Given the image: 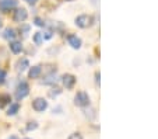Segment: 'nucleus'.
Instances as JSON below:
<instances>
[{
	"label": "nucleus",
	"mask_w": 158,
	"mask_h": 139,
	"mask_svg": "<svg viewBox=\"0 0 158 139\" xmlns=\"http://www.w3.org/2000/svg\"><path fill=\"white\" fill-rule=\"evenodd\" d=\"M35 25H38V27H44V25H45V23L42 21L41 18H38V17H36V18H35Z\"/></svg>",
	"instance_id": "22"
},
{
	"label": "nucleus",
	"mask_w": 158,
	"mask_h": 139,
	"mask_svg": "<svg viewBox=\"0 0 158 139\" xmlns=\"http://www.w3.org/2000/svg\"><path fill=\"white\" fill-rule=\"evenodd\" d=\"M32 41L35 45H41L42 42H44V34L42 33H35L32 37Z\"/></svg>",
	"instance_id": "14"
},
{
	"label": "nucleus",
	"mask_w": 158,
	"mask_h": 139,
	"mask_svg": "<svg viewBox=\"0 0 158 139\" xmlns=\"http://www.w3.org/2000/svg\"><path fill=\"white\" fill-rule=\"evenodd\" d=\"M9 139H18V138H17V136H15V135H11Z\"/></svg>",
	"instance_id": "24"
},
{
	"label": "nucleus",
	"mask_w": 158,
	"mask_h": 139,
	"mask_svg": "<svg viewBox=\"0 0 158 139\" xmlns=\"http://www.w3.org/2000/svg\"><path fill=\"white\" fill-rule=\"evenodd\" d=\"M56 80L57 79H56V76L55 75H49L42 83H44V85H53V83H56Z\"/></svg>",
	"instance_id": "16"
},
{
	"label": "nucleus",
	"mask_w": 158,
	"mask_h": 139,
	"mask_svg": "<svg viewBox=\"0 0 158 139\" xmlns=\"http://www.w3.org/2000/svg\"><path fill=\"white\" fill-rule=\"evenodd\" d=\"M28 4H31V6H34V4H36L38 3V0H25Z\"/></svg>",
	"instance_id": "23"
},
{
	"label": "nucleus",
	"mask_w": 158,
	"mask_h": 139,
	"mask_svg": "<svg viewBox=\"0 0 158 139\" xmlns=\"http://www.w3.org/2000/svg\"><path fill=\"white\" fill-rule=\"evenodd\" d=\"M0 28H2V21H0Z\"/></svg>",
	"instance_id": "25"
},
{
	"label": "nucleus",
	"mask_w": 158,
	"mask_h": 139,
	"mask_svg": "<svg viewBox=\"0 0 158 139\" xmlns=\"http://www.w3.org/2000/svg\"><path fill=\"white\" fill-rule=\"evenodd\" d=\"M41 73H42V67L39 66V65H36V66H32L30 69L28 76H30V79H38L39 76H41Z\"/></svg>",
	"instance_id": "10"
},
{
	"label": "nucleus",
	"mask_w": 158,
	"mask_h": 139,
	"mask_svg": "<svg viewBox=\"0 0 158 139\" xmlns=\"http://www.w3.org/2000/svg\"><path fill=\"white\" fill-rule=\"evenodd\" d=\"M17 0H0V10L4 13L10 11V10L17 7Z\"/></svg>",
	"instance_id": "5"
},
{
	"label": "nucleus",
	"mask_w": 158,
	"mask_h": 139,
	"mask_svg": "<svg viewBox=\"0 0 158 139\" xmlns=\"http://www.w3.org/2000/svg\"><path fill=\"white\" fill-rule=\"evenodd\" d=\"M32 108L36 112H44L45 110L48 108V101L45 100V98H42V97H38V98H35L32 101Z\"/></svg>",
	"instance_id": "4"
},
{
	"label": "nucleus",
	"mask_w": 158,
	"mask_h": 139,
	"mask_svg": "<svg viewBox=\"0 0 158 139\" xmlns=\"http://www.w3.org/2000/svg\"><path fill=\"white\" fill-rule=\"evenodd\" d=\"M74 23H76V25H77V27L87 28V27H89V25H91L93 18H91V15H88V14H80L78 17H76Z\"/></svg>",
	"instance_id": "3"
},
{
	"label": "nucleus",
	"mask_w": 158,
	"mask_h": 139,
	"mask_svg": "<svg viewBox=\"0 0 158 139\" xmlns=\"http://www.w3.org/2000/svg\"><path fill=\"white\" fill-rule=\"evenodd\" d=\"M62 82L66 89H73L76 85V77L73 75H70V73H67V75H64L62 77Z\"/></svg>",
	"instance_id": "7"
},
{
	"label": "nucleus",
	"mask_w": 158,
	"mask_h": 139,
	"mask_svg": "<svg viewBox=\"0 0 158 139\" xmlns=\"http://www.w3.org/2000/svg\"><path fill=\"white\" fill-rule=\"evenodd\" d=\"M28 94H30V86L25 82H21L20 85L17 86V89H15V98H17V100H23Z\"/></svg>",
	"instance_id": "1"
},
{
	"label": "nucleus",
	"mask_w": 158,
	"mask_h": 139,
	"mask_svg": "<svg viewBox=\"0 0 158 139\" xmlns=\"http://www.w3.org/2000/svg\"><path fill=\"white\" fill-rule=\"evenodd\" d=\"M20 110V104L18 103H10V107L7 110V115H15Z\"/></svg>",
	"instance_id": "12"
},
{
	"label": "nucleus",
	"mask_w": 158,
	"mask_h": 139,
	"mask_svg": "<svg viewBox=\"0 0 158 139\" xmlns=\"http://www.w3.org/2000/svg\"><path fill=\"white\" fill-rule=\"evenodd\" d=\"M24 139H30V138H24Z\"/></svg>",
	"instance_id": "26"
},
{
	"label": "nucleus",
	"mask_w": 158,
	"mask_h": 139,
	"mask_svg": "<svg viewBox=\"0 0 158 139\" xmlns=\"http://www.w3.org/2000/svg\"><path fill=\"white\" fill-rule=\"evenodd\" d=\"M84 112H85V117H88L89 119H94V118H95V110L94 108H85Z\"/></svg>",
	"instance_id": "17"
},
{
	"label": "nucleus",
	"mask_w": 158,
	"mask_h": 139,
	"mask_svg": "<svg viewBox=\"0 0 158 139\" xmlns=\"http://www.w3.org/2000/svg\"><path fill=\"white\" fill-rule=\"evenodd\" d=\"M15 35H17V34H15V31L13 30V28H6L4 34H3V38L4 39H14Z\"/></svg>",
	"instance_id": "13"
},
{
	"label": "nucleus",
	"mask_w": 158,
	"mask_h": 139,
	"mask_svg": "<svg viewBox=\"0 0 158 139\" xmlns=\"http://www.w3.org/2000/svg\"><path fill=\"white\" fill-rule=\"evenodd\" d=\"M69 139H83V135L78 133V132H74V133H72V135L69 136Z\"/></svg>",
	"instance_id": "21"
},
{
	"label": "nucleus",
	"mask_w": 158,
	"mask_h": 139,
	"mask_svg": "<svg viewBox=\"0 0 158 139\" xmlns=\"http://www.w3.org/2000/svg\"><path fill=\"white\" fill-rule=\"evenodd\" d=\"M10 49H11L13 54H21L23 51V44L20 41H11L10 42Z\"/></svg>",
	"instance_id": "11"
},
{
	"label": "nucleus",
	"mask_w": 158,
	"mask_h": 139,
	"mask_svg": "<svg viewBox=\"0 0 158 139\" xmlns=\"http://www.w3.org/2000/svg\"><path fill=\"white\" fill-rule=\"evenodd\" d=\"M4 80H6V72L0 69V85H3Z\"/></svg>",
	"instance_id": "20"
},
{
	"label": "nucleus",
	"mask_w": 158,
	"mask_h": 139,
	"mask_svg": "<svg viewBox=\"0 0 158 139\" xmlns=\"http://www.w3.org/2000/svg\"><path fill=\"white\" fill-rule=\"evenodd\" d=\"M28 18V13H27V10L25 9H17L14 11V21H17V23H24L25 20Z\"/></svg>",
	"instance_id": "6"
},
{
	"label": "nucleus",
	"mask_w": 158,
	"mask_h": 139,
	"mask_svg": "<svg viewBox=\"0 0 158 139\" xmlns=\"http://www.w3.org/2000/svg\"><path fill=\"white\" fill-rule=\"evenodd\" d=\"M67 41H69V45L74 49H78L81 46V39L77 35H69L67 37Z\"/></svg>",
	"instance_id": "8"
},
{
	"label": "nucleus",
	"mask_w": 158,
	"mask_h": 139,
	"mask_svg": "<svg viewBox=\"0 0 158 139\" xmlns=\"http://www.w3.org/2000/svg\"><path fill=\"white\" fill-rule=\"evenodd\" d=\"M74 104L78 107H87L89 106V97L85 91H78L74 97Z\"/></svg>",
	"instance_id": "2"
},
{
	"label": "nucleus",
	"mask_w": 158,
	"mask_h": 139,
	"mask_svg": "<svg viewBox=\"0 0 158 139\" xmlns=\"http://www.w3.org/2000/svg\"><path fill=\"white\" fill-rule=\"evenodd\" d=\"M15 67H17L18 72H24L27 67H30V62H28L27 58H21V59H18L17 65H15Z\"/></svg>",
	"instance_id": "9"
},
{
	"label": "nucleus",
	"mask_w": 158,
	"mask_h": 139,
	"mask_svg": "<svg viewBox=\"0 0 158 139\" xmlns=\"http://www.w3.org/2000/svg\"><path fill=\"white\" fill-rule=\"evenodd\" d=\"M10 101H11V97H10L9 94H2V96H0V107L10 103Z\"/></svg>",
	"instance_id": "15"
},
{
	"label": "nucleus",
	"mask_w": 158,
	"mask_h": 139,
	"mask_svg": "<svg viewBox=\"0 0 158 139\" xmlns=\"http://www.w3.org/2000/svg\"><path fill=\"white\" fill-rule=\"evenodd\" d=\"M69 2H72V0H69Z\"/></svg>",
	"instance_id": "27"
},
{
	"label": "nucleus",
	"mask_w": 158,
	"mask_h": 139,
	"mask_svg": "<svg viewBox=\"0 0 158 139\" xmlns=\"http://www.w3.org/2000/svg\"><path fill=\"white\" fill-rule=\"evenodd\" d=\"M60 93H62V90H60L59 87H53V89H52V91H49V97L55 98V97H57Z\"/></svg>",
	"instance_id": "18"
},
{
	"label": "nucleus",
	"mask_w": 158,
	"mask_h": 139,
	"mask_svg": "<svg viewBox=\"0 0 158 139\" xmlns=\"http://www.w3.org/2000/svg\"><path fill=\"white\" fill-rule=\"evenodd\" d=\"M36 128H38V124H36L35 121L28 122V125H27V131H34V129H36Z\"/></svg>",
	"instance_id": "19"
}]
</instances>
